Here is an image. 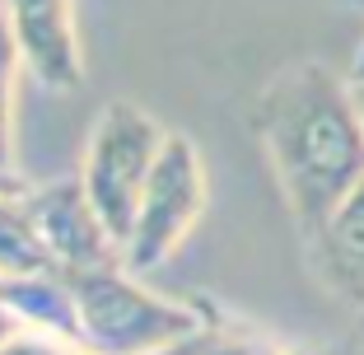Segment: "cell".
<instances>
[{"mask_svg": "<svg viewBox=\"0 0 364 355\" xmlns=\"http://www.w3.org/2000/svg\"><path fill=\"white\" fill-rule=\"evenodd\" d=\"M23 192H0V280L33 276V271H61L47 253L38 225H33L28 206H23Z\"/></svg>", "mask_w": 364, "mask_h": 355, "instance_id": "obj_9", "label": "cell"}, {"mask_svg": "<svg viewBox=\"0 0 364 355\" xmlns=\"http://www.w3.org/2000/svg\"><path fill=\"white\" fill-rule=\"evenodd\" d=\"M355 85V80H350ZM355 103H360V117H364V85H355Z\"/></svg>", "mask_w": 364, "mask_h": 355, "instance_id": "obj_15", "label": "cell"}, {"mask_svg": "<svg viewBox=\"0 0 364 355\" xmlns=\"http://www.w3.org/2000/svg\"><path fill=\"white\" fill-rule=\"evenodd\" d=\"M252 127L304 238L364 183V117L355 85L322 61H294L257 94Z\"/></svg>", "mask_w": 364, "mask_h": 355, "instance_id": "obj_1", "label": "cell"}, {"mask_svg": "<svg viewBox=\"0 0 364 355\" xmlns=\"http://www.w3.org/2000/svg\"><path fill=\"white\" fill-rule=\"evenodd\" d=\"M23 206H28L33 225L43 234L52 262L65 271V276H80V271H98V267H122L127 253L112 238V229L103 225V216L94 211L85 183L75 178H56V183L28 187L23 192Z\"/></svg>", "mask_w": 364, "mask_h": 355, "instance_id": "obj_5", "label": "cell"}, {"mask_svg": "<svg viewBox=\"0 0 364 355\" xmlns=\"http://www.w3.org/2000/svg\"><path fill=\"white\" fill-rule=\"evenodd\" d=\"M154 355H205V346H201V332L192 337V341H178V346H164V351H154Z\"/></svg>", "mask_w": 364, "mask_h": 355, "instance_id": "obj_13", "label": "cell"}, {"mask_svg": "<svg viewBox=\"0 0 364 355\" xmlns=\"http://www.w3.org/2000/svg\"><path fill=\"white\" fill-rule=\"evenodd\" d=\"M309 253L322 285L350 309H364V183L309 238Z\"/></svg>", "mask_w": 364, "mask_h": 355, "instance_id": "obj_7", "label": "cell"}, {"mask_svg": "<svg viewBox=\"0 0 364 355\" xmlns=\"http://www.w3.org/2000/svg\"><path fill=\"white\" fill-rule=\"evenodd\" d=\"M0 355H85V346L70 341V337H56V332H38V327H23L19 337L0 346Z\"/></svg>", "mask_w": 364, "mask_h": 355, "instance_id": "obj_11", "label": "cell"}, {"mask_svg": "<svg viewBox=\"0 0 364 355\" xmlns=\"http://www.w3.org/2000/svg\"><path fill=\"white\" fill-rule=\"evenodd\" d=\"M0 295L10 300V309L23 318V327L38 332H56L80 341V304L75 285L65 271H33V276H10L0 280Z\"/></svg>", "mask_w": 364, "mask_h": 355, "instance_id": "obj_8", "label": "cell"}, {"mask_svg": "<svg viewBox=\"0 0 364 355\" xmlns=\"http://www.w3.org/2000/svg\"><path fill=\"white\" fill-rule=\"evenodd\" d=\"M23 56L10 33V19L0 14V173H14V89H19Z\"/></svg>", "mask_w": 364, "mask_h": 355, "instance_id": "obj_10", "label": "cell"}, {"mask_svg": "<svg viewBox=\"0 0 364 355\" xmlns=\"http://www.w3.org/2000/svg\"><path fill=\"white\" fill-rule=\"evenodd\" d=\"M205 216V164L201 150L182 131H168L154 164L150 183L140 192L136 225L127 234V267L154 271L159 262H168L182 248V238L196 229V220Z\"/></svg>", "mask_w": 364, "mask_h": 355, "instance_id": "obj_4", "label": "cell"}, {"mask_svg": "<svg viewBox=\"0 0 364 355\" xmlns=\"http://www.w3.org/2000/svg\"><path fill=\"white\" fill-rule=\"evenodd\" d=\"M164 140H168V131L131 98H112L89 127L80 183H85L94 211L103 216V225L112 229V238L122 243V253H127L140 192H145L154 164H159Z\"/></svg>", "mask_w": 364, "mask_h": 355, "instance_id": "obj_3", "label": "cell"}, {"mask_svg": "<svg viewBox=\"0 0 364 355\" xmlns=\"http://www.w3.org/2000/svg\"><path fill=\"white\" fill-rule=\"evenodd\" d=\"M350 80H355V85H364V43H360V52H355V65H350Z\"/></svg>", "mask_w": 364, "mask_h": 355, "instance_id": "obj_14", "label": "cell"}, {"mask_svg": "<svg viewBox=\"0 0 364 355\" xmlns=\"http://www.w3.org/2000/svg\"><path fill=\"white\" fill-rule=\"evenodd\" d=\"M276 355H309V351H294V346H280Z\"/></svg>", "mask_w": 364, "mask_h": 355, "instance_id": "obj_16", "label": "cell"}, {"mask_svg": "<svg viewBox=\"0 0 364 355\" xmlns=\"http://www.w3.org/2000/svg\"><path fill=\"white\" fill-rule=\"evenodd\" d=\"M0 14L10 19L23 70H33V80H43L47 89L85 85V56H80L70 0H5Z\"/></svg>", "mask_w": 364, "mask_h": 355, "instance_id": "obj_6", "label": "cell"}, {"mask_svg": "<svg viewBox=\"0 0 364 355\" xmlns=\"http://www.w3.org/2000/svg\"><path fill=\"white\" fill-rule=\"evenodd\" d=\"M19 332H23V318H19V313L10 309V300L0 295V346L10 341V337H19Z\"/></svg>", "mask_w": 364, "mask_h": 355, "instance_id": "obj_12", "label": "cell"}, {"mask_svg": "<svg viewBox=\"0 0 364 355\" xmlns=\"http://www.w3.org/2000/svg\"><path fill=\"white\" fill-rule=\"evenodd\" d=\"M0 5H5V0H0Z\"/></svg>", "mask_w": 364, "mask_h": 355, "instance_id": "obj_19", "label": "cell"}, {"mask_svg": "<svg viewBox=\"0 0 364 355\" xmlns=\"http://www.w3.org/2000/svg\"><path fill=\"white\" fill-rule=\"evenodd\" d=\"M346 5H355V10H364V0H346Z\"/></svg>", "mask_w": 364, "mask_h": 355, "instance_id": "obj_17", "label": "cell"}, {"mask_svg": "<svg viewBox=\"0 0 364 355\" xmlns=\"http://www.w3.org/2000/svg\"><path fill=\"white\" fill-rule=\"evenodd\" d=\"M80 304V346L94 355H154L164 346L192 341L205 327V304L173 300L122 262L70 276Z\"/></svg>", "mask_w": 364, "mask_h": 355, "instance_id": "obj_2", "label": "cell"}, {"mask_svg": "<svg viewBox=\"0 0 364 355\" xmlns=\"http://www.w3.org/2000/svg\"><path fill=\"white\" fill-rule=\"evenodd\" d=\"M85 355H94V351H85Z\"/></svg>", "mask_w": 364, "mask_h": 355, "instance_id": "obj_18", "label": "cell"}]
</instances>
